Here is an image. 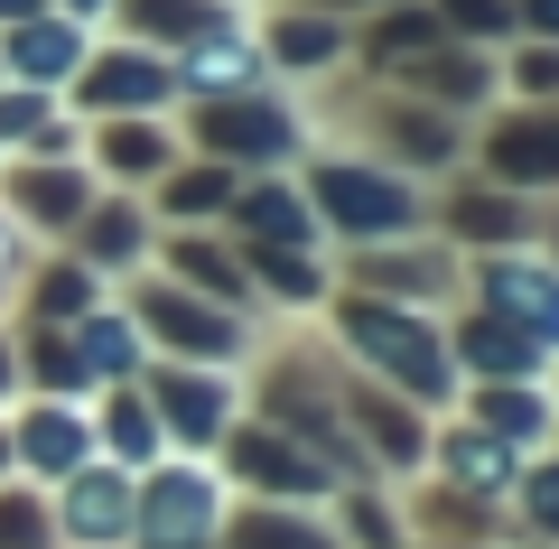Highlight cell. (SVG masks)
Instances as JSON below:
<instances>
[{"label":"cell","instance_id":"9a60e30c","mask_svg":"<svg viewBox=\"0 0 559 549\" xmlns=\"http://www.w3.org/2000/svg\"><path fill=\"white\" fill-rule=\"evenodd\" d=\"M10 456H20L28 485H66L75 466H94V401L20 392L10 401Z\"/></svg>","mask_w":559,"mask_h":549},{"label":"cell","instance_id":"9c48e42d","mask_svg":"<svg viewBox=\"0 0 559 549\" xmlns=\"http://www.w3.org/2000/svg\"><path fill=\"white\" fill-rule=\"evenodd\" d=\"M140 392H150V410L168 429V456H215V438L242 419V373H224V363H168V354H150Z\"/></svg>","mask_w":559,"mask_h":549},{"label":"cell","instance_id":"d6986e66","mask_svg":"<svg viewBox=\"0 0 559 549\" xmlns=\"http://www.w3.org/2000/svg\"><path fill=\"white\" fill-rule=\"evenodd\" d=\"M57 503V549H131V466H75L66 485H47Z\"/></svg>","mask_w":559,"mask_h":549},{"label":"cell","instance_id":"ab89813d","mask_svg":"<svg viewBox=\"0 0 559 549\" xmlns=\"http://www.w3.org/2000/svg\"><path fill=\"white\" fill-rule=\"evenodd\" d=\"M513 38H550L559 47V0H513Z\"/></svg>","mask_w":559,"mask_h":549},{"label":"cell","instance_id":"60d3db41","mask_svg":"<svg viewBox=\"0 0 559 549\" xmlns=\"http://www.w3.org/2000/svg\"><path fill=\"white\" fill-rule=\"evenodd\" d=\"M20 401V345H10V317H0V410Z\"/></svg>","mask_w":559,"mask_h":549},{"label":"cell","instance_id":"836d02e7","mask_svg":"<svg viewBox=\"0 0 559 549\" xmlns=\"http://www.w3.org/2000/svg\"><path fill=\"white\" fill-rule=\"evenodd\" d=\"M326 530H336V549H411L401 485H336L326 493Z\"/></svg>","mask_w":559,"mask_h":549},{"label":"cell","instance_id":"74e56055","mask_svg":"<svg viewBox=\"0 0 559 549\" xmlns=\"http://www.w3.org/2000/svg\"><path fill=\"white\" fill-rule=\"evenodd\" d=\"M429 10H439V28L466 38V47H503L513 38V0H429Z\"/></svg>","mask_w":559,"mask_h":549},{"label":"cell","instance_id":"30bf717a","mask_svg":"<svg viewBox=\"0 0 559 549\" xmlns=\"http://www.w3.org/2000/svg\"><path fill=\"white\" fill-rule=\"evenodd\" d=\"M66 112L75 121H112V112H178V65L159 47H131V38H94L84 65L66 75Z\"/></svg>","mask_w":559,"mask_h":549},{"label":"cell","instance_id":"603a6c76","mask_svg":"<svg viewBox=\"0 0 559 549\" xmlns=\"http://www.w3.org/2000/svg\"><path fill=\"white\" fill-rule=\"evenodd\" d=\"M224 234H234V242H280V252H326L318 215H308L299 168H261V177H242L234 205H224Z\"/></svg>","mask_w":559,"mask_h":549},{"label":"cell","instance_id":"52a82bcc","mask_svg":"<svg viewBox=\"0 0 559 549\" xmlns=\"http://www.w3.org/2000/svg\"><path fill=\"white\" fill-rule=\"evenodd\" d=\"M215 475H224L234 503H318L326 512V493H336V475H326L299 438L271 429V419H252V410L215 438Z\"/></svg>","mask_w":559,"mask_h":549},{"label":"cell","instance_id":"ee69618b","mask_svg":"<svg viewBox=\"0 0 559 549\" xmlns=\"http://www.w3.org/2000/svg\"><path fill=\"white\" fill-rule=\"evenodd\" d=\"M299 10H326V20H364L373 0H299Z\"/></svg>","mask_w":559,"mask_h":549},{"label":"cell","instance_id":"484cf974","mask_svg":"<svg viewBox=\"0 0 559 549\" xmlns=\"http://www.w3.org/2000/svg\"><path fill=\"white\" fill-rule=\"evenodd\" d=\"M457 410L485 419V429H495L513 456H540V447L559 438V401H550V382H466Z\"/></svg>","mask_w":559,"mask_h":549},{"label":"cell","instance_id":"83f0119b","mask_svg":"<svg viewBox=\"0 0 559 549\" xmlns=\"http://www.w3.org/2000/svg\"><path fill=\"white\" fill-rule=\"evenodd\" d=\"M234 252H242V271H252L261 317H318L326 289H336L326 252H280V242H234Z\"/></svg>","mask_w":559,"mask_h":549},{"label":"cell","instance_id":"5b68a950","mask_svg":"<svg viewBox=\"0 0 559 549\" xmlns=\"http://www.w3.org/2000/svg\"><path fill=\"white\" fill-rule=\"evenodd\" d=\"M224 475L215 456H159L131 475V549H215L224 530Z\"/></svg>","mask_w":559,"mask_h":549},{"label":"cell","instance_id":"5bb4252c","mask_svg":"<svg viewBox=\"0 0 559 549\" xmlns=\"http://www.w3.org/2000/svg\"><path fill=\"white\" fill-rule=\"evenodd\" d=\"M178 112H112V121H84V168H94V187H131V196H150L168 168H178Z\"/></svg>","mask_w":559,"mask_h":549},{"label":"cell","instance_id":"1f68e13d","mask_svg":"<svg viewBox=\"0 0 559 549\" xmlns=\"http://www.w3.org/2000/svg\"><path fill=\"white\" fill-rule=\"evenodd\" d=\"M215 549H336L318 503H224Z\"/></svg>","mask_w":559,"mask_h":549},{"label":"cell","instance_id":"3957f363","mask_svg":"<svg viewBox=\"0 0 559 549\" xmlns=\"http://www.w3.org/2000/svg\"><path fill=\"white\" fill-rule=\"evenodd\" d=\"M178 140L197 158H224L234 177H261V168H299L308 158V94L299 84H242V94H197L178 103Z\"/></svg>","mask_w":559,"mask_h":549},{"label":"cell","instance_id":"44dd1931","mask_svg":"<svg viewBox=\"0 0 559 549\" xmlns=\"http://www.w3.org/2000/svg\"><path fill=\"white\" fill-rule=\"evenodd\" d=\"M513 466L522 456L503 447L485 419H466V410H448V419H429V456H419V475H439L448 493H476V503H503L513 493Z\"/></svg>","mask_w":559,"mask_h":549},{"label":"cell","instance_id":"4316f807","mask_svg":"<svg viewBox=\"0 0 559 549\" xmlns=\"http://www.w3.org/2000/svg\"><path fill=\"white\" fill-rule=\"evenodd\" d=\"M66 345H75V373H84V392H112V382H140V363H150V345H140V326H131V308L121 298H94V308L66 326Z\"/></svg>","mask_w":559,"mask_h":549},{"label":"cell","instance_id":"8d00e7d4","mask_svg":"<svg viewBox=\"0 0 559 549\" xmlns=\"http://www.w3.org/2000/svg\"><path fill=\"white\" fill-rule=\"evenodd\" d=\"M0 549H57V503H47V485H28V475L0 485Z\"/></svg>","mask_w":559,"mask_h":549},{"label":"cell","instance_id":"277c9868","mask_svg":"<svg viewBox=\"0 0 559 549\" xmlns=\"http://www.w3.org/2000/svg\"><path fill=\"white\" fill-rule=\"evenodd\" d=\"M112 298L131 308L140 345H150V354H168V363H224V373H242V363H252V345H261V326H252V317H234V308H215V298L178 289L168 271H131Z\"/></svg>","mask_w":559,"mask_h":549},{"label":"cell","instance_id":"4fadbf2b","mask_svg":"<svg viewBox=\"0 0 559 549\" xmlns=\"http://www.w3.org/2000/svg\"><path fill=\"white\" fill-rule=\"evenodd\" d=\"M66 252H75L84 271L103 279V289H121L131 271H150V252H159L150 196H131V187H94V205H84V215L66 224Z\"/></svg>","mask_w":559,"mask_h":549},{"label":"cell","instance_id":"8fae6325","mask_svg":"<svg viewBox=\"0 0 559 549\" xmlns=\"http://www.w3.org/2000/svg\"><path fill=\"white\" fill-rule=\"evenodd\" d=\"M429 234L476 261V252H503V242H532L540 205L513 196V187H495V177H476V168H448L439 187H429Z\"/></svg>","mask_w":559,"mask_h":549},{"label":"cell","instance_id":"8992f818","mask_svg":"<svg viewBox=\"0 0 559 549\" xmlns=\"http://www.w3.org/2000/svg\"><path fill=\"white\" fill-rule=\"evenodd\" d=\"M336 289H373V298H401V308H429L448 317L466 298V252H448L439 234H392V242H345L326 252Z\"/></svg>","mask_w":559,"mask_h":549},{"label":"cell","instance_id":"ba28073f","mask_svg":"<svg viewBox=\"0 0 559 549\" xmlns=\"http://www.w3.org/2000/svg\"><path fill=\"white\" fill-rule=\"evenodd\" d=\"M466 168L513 187V196H559V103H495L466 121Z\"/></svg>","mask_w":559,"mask_h":549},{"label":"cell","instance_id":"b9f144b4","mask_svg":"<svg viewBox=\"0 0 559 549\" xmlns=\"http://www.w3.org/2000/svg\"><path fill=\"white\" fill-rule=\"evenodd\" d=\"M47 10H66V20H84V28H103V10H112V0H47Z\"/></svg>","mask_w":559,"mask_h":549},{"label":"cell","instance_id":"d590c367","mask_svg":"<svg viewBox=\"0 0 559 549\" xmlns=\"http://www.w3.org/2000/svg\"><path fill=\"white\" fill-rule=\"evenodd\" d=\"M495 75H503V103H559V47L550 38H503Z\"/></svg>","mask_w":559,"mask_h":549},{"label":"cell","instance_id":"f546056e","mask_svg":"<svg viewBox=\"0 0 559 549\" xmlns=\"http://www.w3.org/2000/svg\"><path fill=\"white\" fill-rule=\"evenodd\" d=\"M94 456H103V466H131V475L168 456V429H159V410H150V392H140V382L94 392Z\"/></svg>","mask_w":559,"mask_h":549},{"label":"cell","instance_id":"ffe728a7","mask_svg":"<svg viewBox=\"0 0 559 549\" xmlns=\"http://www.w3.org/2000/svg\"><path fill=\"white\" fill-rule=\"evenodd\" d=\"M448 354H457L466 382H540V373H550V345H540V335H522L513 317L476 308V298H457V308H448Z\"/></svg>","mask_w":559,"mask_h":549},{"label":"cell","instance_id":"f35d334b","mask_svg":"<svg viewBox=\"0 0 559 549\" xmlns=\"http://www.w3.org/2000/svg\"><path fill=\"white\" fill-rule=\"evenodd\" d=\"M38 252H47V242L0 205V317H10V298H20V279H28V261H38Z\"/></svg>","mask_w":559,"mask_h":549},{"label":"cell","instance_id":"7dc6e473","mask_svg":"<svg viewBox=\"0 0 559 549\" xmlns=\"http://www.w3.org/2000/svg\"><path fill=\"white\" fill-rule=\"evenodd\" d=\"M540 382H550V401H559V354H550V373H540Z\"/></svg>","mask_w":559,"mask_h":549},{"label":"cell","instance_id":"d6a6232c","mask_svg":"<svg viewBox=\"0 0 559 549\" xmlns=\"http://www.w3.org/2000/svg\"><path fill=\"white\" fill-rule=\"evenodd\" d=\"M215 10H234V0H112V10H103V38H131V47L178 57V47L197 38Z\"/></svg>","mask_w":559,"mask_h":549},{"label":"cell","instance_id":"f6af8a7d","mask_svg":"<svg viewBox=\"0 0 559 549\" xmlns=\"http://www.w3.org/2000/svg\"><path fill=\"white\" fill-rule=\"evenodd\" d=\"M47 0H0V28H20V20H38Z\"/></svg>","mask_w":559,"mask_h":549},{"label":"cell","instance_id":"7bdbcfd3","mask_svg":"<svg viewBox=\"0 0 559 549\" xmlns=\"http://www.w3.org/2000/svg\"><path fill=\"white\" fill-rule=\"evenodd\" d=\"M540 252L559 261V196H540Z\"/></svg>","mask_w":559,"mask_h":549},{"label":"cell","instance_id":"4dcf8cb0","mask_svg":"<svg viewBox=\"0 0 559 549\" xmlns=\"http://www.w3.org/2000/svg\"><path fill=\"white\" fill-rule=\"evenodd\" d=\"M234 187L242 177L224 168V158H197V150H178V168L150 187V224H224V205H234Z\"/></svg>","mask_w":559,"mask_h":549},{"label":"cell","instance_id":"d4e9b609","mask_svg":"<svg viewBox=\"0 0 559 549\" xmlns=\"http://www.w3.org/2000/svg\"><path fill=\"white\" fill-rule=\"evenodd\" d=\"M103 28L66 20V10H38V20L0 28V84H38V94H66V75L84 65V47H94Z\"/></svg>","mask_w":559,"mask_h":549},{"label":"cell","instance_id":"681fc988","mask_svg":"<svg viewBox=\"0 0 559 549\" xmlns=\"http://www.w3.org/2000/svg\"><path fill=\"white\" fill-rule=\"evenodd\" d=\"M550 456H559V438H550Z\"/></svg>","mask_w":559,"mask_h":549},{"label":"cell","instance_id":"ac0fdd59","mask_svg":"<svg viewBox=\"0 0 559 549\" xmlns=\"http://www.w3.org/2000/svg\"><path fill=\"white\" fill-rule=\"evenodd\" d=\"M178 103L197 94H242V84H271V65H261V28H252V0H234V10H215V20L197 28V38L178 47Z\"/></svg>","mask_w":559,"mask_h":549},{"label":"cell","instance_id":"2e32d148","mask_svg":"<svg viewBox=\"0 0 559 549\" xmlns=\"http://www.w3.org/2000/svg\"><path fill=\"white\" fill-rule=\"evenodd\" d=\"M150 271H168L178 289H197V298H215V308L271 326V317H261V298H252V271H242V252H234V234H224V224H168L159 252H150Z\"/></svg>","mask_w":559,"mask_h":549},{"label":"cell","instance_id":"c3c4849f","mask_svg":"<svg viewBox=\"0 0 559 549\" xmlns=\"http://www.w3.org/2000/svg\"><path fill=\"white\" fill-rule=\"evenodd\" d=\"M419 549H448V540H419Z\"/></svg>","mask_w":559,"mask_h":549},{"label":"cell","instance_id":"7a4b0ae2","mask_svg":"<svg viewBox=\"0 0 559 549\" xmlns=\"http://www.w3.org/2000/svg\"><path fill=\"white\" fill-rule=\"evenodd\" d=\"M299 187H308V215H318L326 252L345 242H392V234H429V187L364 150H336V140H308L299 158Z\"/></svg>","mask_w":559,"mask_h":549},{"label":"cell","instance_id":"7402d4cb","mask_svg":"<svg viewBox=\"0 0 559 549\" xmlns=\"http://www.w3.org/2000/svg\"><path fill=\"white\" fill-rule=\"evenodd\" d=\"M0 205L38 242H66V224L94 205V168L84 158H0Z\"/></svg>","mask_w":559,"mask_h":549},{"label":"cell","instance_id":"e575fe53","mask_svg":"<svg viewBox=\"0 0 559 549\" xmlns=\"http://www.w3.org/2000/svg\"><path fill=\"white\" fill-rule=\"evenodd\" d=\"M503 522H513V549H559V456H550V447L513 466Z\"/></svg>","mask_w":559,"mask_h":549},{"label":"cell","instance_id":"7c38bea8","mask_svg":"<svg viewBox=\"0 0 559 549\" xmlns=\"http://www.w3.org/2000/svg\"><path fill=\"white\" fill-rule=\"evenodd\" d=\"M466 298L495 308V317H513L522 335H540V345L559 354V261L540 252V234L503 242V252H476L466 261Z\"/></svg>","mask_w":559,"mask_h":549},{"label":"cell","instance_id":"f1b7e54d","mask_svg":"<svg viewBox=\"0 0 559 549\" xmlns=\"http://www.w3.org/2000/svg\"><path fill=\"white\" fill-rule=\"evenodd\" d=\"M94 298H112V289H103V279L84 271L66 242H47V252L28 261V279H20V298H10V317H28V326H75Z\"/></svg>","mask_w":559,"mask_h":549},{"label":"cell","instance_id":"e0dca14e","mask_svg":"<svg viewBox=\"0 0 559 549\" xmlns=\"http://www.w3.org/2000/svg\"><path fill=\"white\" fill-rule=\"evenodd\" d=\"M261 28V65H271L280 84H326L345 57H355V20H326V10H299V0H271V10H252Z\"/></svg>","mask_w":559,"mask_h":549},{"label":"cell","instance_id":"6da1fadb","mask_svg":"<svg viewBox=\"0 0 559 549\" xmlns=\"http://www.w3.org/2000/svg\"><path fill=\"white\" fill-rule=\"evenodd\" d=\"M318 335L336 345L345 373L401 392L411 410H429V419H448L457 392H466L457 354H448V317H429V308H401V298H373V289H326Z\"/></svg>","mask_w":559,"mask_h":549},{"label":"cell","instance_id":"bcb514c9","mask_svg":"<svg viewBox=\"0 0 559 549\" xmlns=\"http://www.w3.org/2000/svg\"><path fill=\"white\" fill-rule=\"evenodd\" d=\"M10 475H20V456H10V410H0V485H10Z\"/></svg>","mask_w":559,"mask_h":549},{"label":"cell","instance_id":"cb8c5ba5","mask_svg":"<svg viewBox=\"0 0 559 549\" xmlns=\"http://www.w3.org/2000/svg\"><path fill=\"white\" fill-rule=\"evenodd\" d=\"M382 84V75H373ZM401 94H419V103H439V112H457V121H476V112H495L503 103V75H495V47H466V38H439L419 65H401Z\"/></svg>","mask_w":559,"mask_h":549}]
</instances>
